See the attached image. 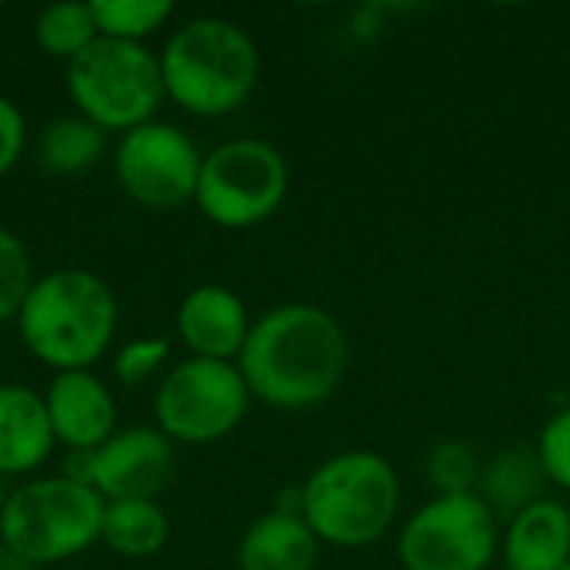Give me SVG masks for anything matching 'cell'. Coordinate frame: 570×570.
Wrapping results in <instances>:
<instances>
[{"label":"cell","mask_w":570,"mask_h":570,"mask_svg":"<svg viewBox=\"0 0 570 570\" xmlns=\"http://www.w3.org/2000/svg\"><path fill=\"white\" fill-rule=\"evenodd\" d=\"M43 404L57 444L70 454H90L117 434V404L94 371L53 374L43 391Z\"/></svg>","instance_id":"12"},{"label":"cell","mask_w":570,"mask_h":570,"mask_svg":"<svg viewBox=\"0 0 570 570\" xmlns=\"http://www.w3.org/2000/svg\"><path fill=\"white\" fill-rule=\"evenodd\" d=\"M67 94L80 117L107 134H127L154 120L167 97L160 57L147 43L97 37L67 63Z\"/></svg>","instance_id":"6"},{"label":"cell","mask_w":570,"mask_h":570,"mask_svg":"<svg viewBox=\"0 0 570 570\" xmlns=\"http://www.w3.org/2000/svg\"><path fill=\"white\" fill-rule=\"evenodd\" d=\"M170 357L167 337H134L114 354V374L120 384H144L150 381Z\"/></svg>","instance_id":"24"},{"label":"cell","mask_w":570,"mask_h":570,"mask_svg":"<svg viewBox=\"0 0 570 570\" xmlns=\"http://www.w3.org/2000/svg\"><path fill=\"white\" fill-rule=\"evenodd\" d=\"M174 478V441L157 428H124L90 451L87 484L110 501H157Z\"/></svg>","instance_id":"11"},{"label":"cell","mask_w":570,"mask_h":570,"mask_svg":"<svg viewBox=\"0 0 570 570\" xmlns=\"http://www.w3.org/2000/svg\"><path fill=\"white\" fill-rule=\"evenodd\" d=\"M397 504V474L374 451H344L304 481V521L317 541L334 548L374 544L391 528Z\"/></svg>","instance_id":"4"},{"label":"cell","mask_w":570,"mask_h":570,"mask_svg":"<svg viewBox=\"0 0 570 570\" xmlns=\"http://www.w3.org/2000/svg\"><path fill=\"white\" fill-rule=\"evenodd\" d=\"M570 561V511L558 501H538L508 521V570H561Z\"/></svg>","instance_id":"15"},{"label":"cell","mask_w":570,"mask_h":570,"mask_svg":"<svg viewBox=\"0 0 570 570\" xmlns=\"http://www.w3.org/2000/svg\"><path fill=\"white\" fill-rule=\"evenodd\" d=\"M237 371L250 397L304 411L324 404L344 381L347 337L334 314L314 304H284L250 324Z\"/></svg>","instance_id":"1"},{"label":"cell","mask_w":570,"mask_h":570,"mask_svg":"<svg viewBox=\"0 0 570 570\" xmlns=\"http://www.w3.org/2000/svg\"><path fill=\"white\" fill-rule=\"evenodd\" d=\"M107 150V130L94 120L70 114L50 120L37 137V160L50 174H83Z\"/></svg>","instance_id":"19"},{"label":"cell","mask_w":570,"mask_h":570,"mask_svg":"<svg viewBox=\"0 0 570 570\" xmlns=\"http://www.w3.org/2000/svg\"><path fill=\"white\" fill-rule=\"evenodd\" d=\"M100 37L97 20H94V7L90 3H77V0H60V3H47L37 20H33V40L47 57L57 60H77L94 40Z\"/></svg>","instance_id":"20"},{"label":"cell","mask_w":570,"mask_h":570,"mask_svg":"<svg viewBox=\"0 0 570 570\" xmlns=\"http://www.w3.org/2000/svg\"><path fill=\"white\" fill-rule=\"evenodd\" d=\"M498 551V518L481 494H441L401 531L404 570H484Z\"/></svg>","instance_id":"9"},{"label":"cell","mask_w":570,"mask_h":570,"mask_svg":"<svg viewBox=\"0 0 570 570\" xmlns=\"http://www.w3.org/2000/svg\"><path fill=\"white\" fill-rule=\"evenodd\" d=\"M57 448L43 394L23 384H0V478L37 471Z\"/></svg>","instance_id":"14"},{"label":"cell","mask_w":570,"mask_h":570,"mask_svg":"<svg viewBox=\"0 0 570 570\" xmlns=\"http://www.w3.org/2000/svg\"><path fill=\"white\" fill-rule=\"evenodd\" d=\"M204 154L167 120H147L120 134L114 150V177L120 190L150 210H177L197 197Z\"/></svg>","instance_id":"10"},{"label":"cell","mask_w":570,"mask_h":570,"mask_svg":"<svg viewBox=\"0 0 570 570\" xmlns=\"http://www.w3.org/2000/svg\"><path fill=\"white\" fill-rule=\"evenodd\" d=\"M33 281L37 277L23 240L0 224V324L17 321Z\"/></svg>","instance_id":"22"},{"label":"cell","mask_w":570,"mask_h":570,"mask_svg":"<svg viewBox=\"0 0 570 570\" xmlns=\"http://www.w3.org/2000/svg\"><path fill=\"white\" fill-rule=\"evenodd\" d=\"M250 317L244 301L220 284H200L194 287L180 307H177V337L190 351V357L204 361H230L240 357L247 334H250Z\"/></svg>","instance_id":"13"},{"label":"cell","mask_w":570,"mask_h":570,"mask_svg":"<svg viewBox=\"0 0 570 570\" xmlns=\"http://www.w3.org/2000/svg\"><path fill=\"white\" fill-rule=\"evenodd\" d=\"M250 391L230 361L187 357L174 364L154 397L157 431L180 444H214L247 414Z\"/></svg>","instance_id":"8"},{"label":"cell","mask_w":570,"mask_h":570,"mask_svg":"<svg viewBox=\"0 0 570 570\" xmlns=\"http://www.w3.org/2000/svg\"><path fill=\"white\" fill-rule=\"evenodd\" d=\"M17 331L23 347L57 374L90 371L117 334V297L83 267H60L33 281Z\"/></svg>","instance_id":"2"},{"label":"cell","mask_w":570,"mask_h":570,"mask_svg":"<svg viewBox=\"0 0 570 570\" xmlns=\"http://www.w3.org/2000/svg\"><path fill=\"white\" fill-rule=\"evenodd\" d=\"M7 498H10V494H7V488H3V478H0V518H3V508H7Z\"/></svg>","instance_id":"27"},{"label":"cell","mask_w":570,"mask_h":570,"mask_svg":"<svg viewBox=\"0 0 570 570\" xmlns=\"http://www.w3.org/2000/svg\"><path fill=\"white\" fill-rule=\"evenodd\" d=\"M284 154L257 137H240L214 147L200 164L197 197L200 214L227 230L257 227L277 214L287 197Z\"/></svg>","instance_id":"7"},{"label":"cell","mask_w":570,"mask_h":570,"mask_svg":"<svg viewBox=\"0 0 570 570\" xmlns=\"http://www.w3.org/2000/svg\"><path fill=\"white\" fill-rule=\"evenodd\" d=\"M104 508V498L90 484L63 474L27 481L7 498L0 541L17 561L60 564L100 541Z\"/></svg>","instance_id":"5"},{"label":"cell","mask_w":570,"mask_h":570,"mask_svg":"<svg viewBox=\"0 0 570 570\" xmlns=\"http://www.w3.org/2000/svg\"><path fill=\"white\" fill-rule=\"evenodd\" d=\"M100 37L144 43L174 17L170 0H90Z\"/></svg>","instance_id":"21"},{"label":"cell","mask_w":570,"mask_h":570,"mask_svg":"<svg viewBox=\"0 0 570 570\" xmlns=\"http://www.w3.org/2000/svg\"><path fill=\"white\" fill-rule=\"evenodd\" d=\"M561 570H570V561H568V564H564V568H561Z\"/></svg>","instance_id":"28"},{"label":"cell","mask_w":570,"mask_h":570,"mask_svg":"<svg viewBox=\"0 0 570 570\" xmlns=\"http://www.w3.org/2000/svg\"><path fill=\"white\" fill-rule=\"evenodd\" d=\"M170 521L157 501H110L104 508L100 544L127 561H147L164 551Z\"/></svg>","instance_id":"18"},{"label":"cell","mask_w":570,"mask_h":570,"mask_svg":"<svg viewBox=\"0 0 570 570\" xmlns=\"http://www.w3.org/2000/svg\"><path fill=\"white\" fill-rule=\"evenodd\" d=\"M23 147H27V120L20 107L0 94V177L17 167V160L23 157Z\"/></svg>","instance_id":"26"},{"label":"cell","mask_w":570,"mask_h":570,"mask_svg":"<svg viewBox=\"0 0 570 570\" xmlns=\"http://www.w3.org/2000/svg\"><path fill=\"white\" fill-rule=\"evenodd\" d=\"M538 458L544 464L548 481L570 491V407L544 424L541 441H538Z\"/></svg>","instance_id":"25"},{"label":"cell","mask_w":570,"mask_h":570,"mask_svg":"<svg viewBox=\"0 0 570 570\" xmlns=\"http://www.w3.org/2000/svg\"><path fill=\"white\" fill-rule=\"evenodd\" d=\"M544 484H548V474H544V464H541L538 451L511 448V451H501L484 468L478 494L491 508L494 518L514 521L521 511L544 501Z\"/></svg>","instance_id":"17"},{"label":"cell","mask_w":570,"mask_h":570,"mask_svg":"<svg viewBox=\"0 0 570 570\" xmlns=\"http://www.w3.org/2000/svg\"><path fill=\"white\" fill-rule=\"evenodd\" d=\"M481 474H484V468H481L471 444L448 441V444H438L431 451L428 478L441 494H478Z\"/></svg>","instance_id":"23"},{"label":"cell","mask_w":570,"mask_h":570,"mask_svg":"<svg viewBox=\"0 0 570 570\" xmlns=\"http://www.w3.org/2000/svg\"><path fill=\"white\" fill-rule=\"evenodd\" d=\"M321 541L301 514L271 511L257 518L237 548L240 570H314Z\"/></svg>","instance_id":"16"},{"label":"cell","mask_w":570,"mask_h":570,"mask_svg":"<svg viewBox=\"0 0 570 570\" xmlns=\"http://www.w3.org/2000/svg\"><path fill=\"white\" fill-rule=\"evenodd\" d=\"M164 94L197 117L237 110L257 87L261 53L244 27L224 17H194L160 47Z\"/></svg>","instance_id":"3"}]
</instances>
